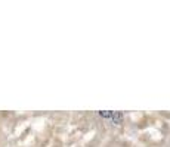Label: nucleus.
<instances>
[{"label": "nucleus", "instance_id": "2", "mask_svg": "<svg viewBox=\"0 0 170 147\" xmlns=\"http://www.w3.org/2000/svg\"><path fill=\"white\" fill-rule=\"evenodd\" d=\"M99 115H101L102 118H111V116H113V112H111V110H101Z\"/></svg>", "mask_w": 170, "mask_h": 147}, {"label": "nucleus", "instance_id": "1", "mask_svg": "<svg viewBox=\"0 0 170 147\" xmlns=\"http://www.w3.org/2000/svg\"><path fill=\"white\" fill-rule=\"evenodd\" d=\"M113 121L114 124H121V121H123V113L121 112H113Z\"/></svg>", "mask_w": 170, "mask_h": 147}]
</instances>
